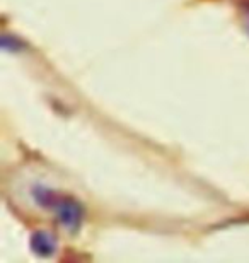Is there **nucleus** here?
Listing matches in <instances>:
<instances>
[{
  "label": "nucleus",
  "mask_w": 249,
  "mask_h": 263,
  "mask_svg": "<svg viewBox=\"0 0 249 263\" xmlns=\"http://www.w3.org/2000/svg\"><path fill=\"white\" fill-rule=\"evenodd\" d=\"M34 198L38 200L40 205L50 207L56 210V215L60 219V224L68 231H77L81 228L84 219V209L82 205L73 198L68 197H56L53 192L48 190H36Z\"/></svg>",
  "instance_id": "obj_1"
},
{
  "label": "nucleus",
  "mask_w": 249,
  "mask_h": 263,
  "mask_svg": "<svg viewBox=\"0 0 249 263\" xmlns=\"http://www.w3.org/2000/svg\"><path fill=\"white\" fill-rule=\"evenodd\" d=\"M31 248L36 255L40 256H50L53 255V251L56 248L55 239L51 238V234L48 233H36L31 238Z\"/></svg>",
  "instance_id": "obj_2"
}]
</instances>
